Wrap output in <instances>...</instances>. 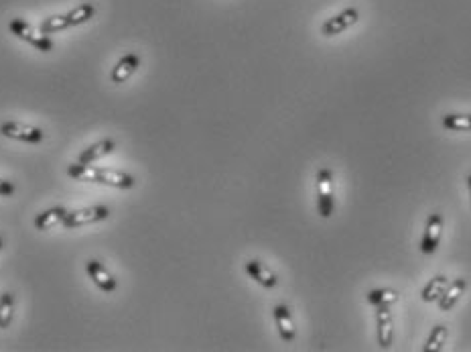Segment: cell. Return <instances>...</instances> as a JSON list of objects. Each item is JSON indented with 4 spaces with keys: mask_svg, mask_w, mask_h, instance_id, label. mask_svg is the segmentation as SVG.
<instances>
[{
    "mask_svg": "<svg viewBox=\"0 0 471 352\" xmlns=\"http://www.w3.org/2000/svg\"><path fill=\"white\" fill-rule=\"evenodd\" d=\"M317 210L321 218L333 216V173L327 167L317 171Z\"/></svg>",
    "mask_w": 471,
    "mask_h": 352,
    "instance_id": "6da1fadb",
    "label": "cell"
},
{
    "mask_svg": "<svg viewBox=\"0 0 471 352\" xmlns=\"http://www.w3.org/2000/svg\"><path fill=\"white\" fill-rule=\"evenodd\" d=\"M8 31L13 33V35H17L19 39H23L26 43H31L35 49H39V51H43V54H49L53 51V41L49 37H45L43 33H35L33 27L23 21V19H13L10 23H8Z\"/></svg>",
    "mask_w": 471,
    "mask_h": 352,
    "instance_id": "7a4b0ae2",
    "label": "cell"
},
{
    "mask_svg": "<svg viewBox=\"0 0 471 352\" xmlns=\"http://www.w3.org/2000/svg\"><path fill=\"white\" fill-rule=\"evenodd\" d=\"M358 21H360V10L356 6H347V8H343L341 13L333 15L331 19H327L321 25V35L323 37H336V35H340L343 31L354 27Z\"/></svg>",
    "mask_w": 471,
    "mask_h": 352,
    "instance_id": "3957f363",
    "label": "cell"
},
{
    "mask_svg": "<svg viewBox=\"0 0 471 352\" xmlns=\"http://www.w3.org/2000/svg\"><path fill=\"white\" fill-rule=\"evenodd\" d=\"M0 135L15 141H25V143H41L45 141V133L37 127H28L25 122L17 120H6L0 125Z\"/></svg>",
    "mask_w": 471,
    "mask_h": 352,
    "instance_id": "277c9868",
    "label": "cell"
},
{
    "mask_svg": "<svg viewBox=\"0 0 471 352\" xmlns=\"http://www.w3.org/2000/svg\"><path fill=\"white\" fill-rule=\"evenodd\" d=\"M376 334H378V344L380 349L388 351L394 342V322L390 305H378L376 307Z\"/></svg>",
    "mask_w": 471,
    "mask_h": 352,
    "instance_id": "5b68a950",
    "label": "cell"
},
{
    "mask_svg": "<svg viewBox=\"0 0 471 352\" xmlns=\"http://www.w3.org/2000/svg\"><path fill=\"white\" fill-rule=\"evenodd\" d=\"M110 216V208L106 206H92V208H83L78 212H67V216L63 220L65 228H78L85 224H94V222H102Z\"/></svg>",
    "mask_w": 471,
    "mask_h": 352,
    "instance_id": "8992f818",
    "label": "cell"
},
{
    "mask_svg": "<svg viewBox=\"0 0 471 352\" xmlns=\"http://www.w3.org/2000/svg\"><path fill=\"white\" fill-rule=\"evenodd\" d=\"M443 237V216L441 214H431L424 226V234L420 241V253L424 255H433L437 250V246L441 243Z\"/></svg>",
    "mask_w": 471,
    "mask_h": 352,
    "instance_id": "52a82bcc",
    "label": "cell"
},
{
    "mask_svg": "<svg viewBox=\"0 0 471 352\" xmlns=\"http://www.w3.org/2000/svg\"><path fill=\"white\" fill-rule=\"evenodd\" d=\"M244 269L246 273L258 283L262 287H266V289H274L276 285H279V277L274 275V273L270 271L264 263L261 261H256V259H252V261H246V265H244Z\"/></svg>",
    "mask_w": 471,
    "mask_h": 352,
    "instance_id": "ba28073f",
    "label": "cell"
},
{
    "mask_svg": "<svg viewBox=\"0 0 471 352\" xmlns=\"http://www.w3.org/2000/svg\"><path fill=\"white\" fill-rule=\"evenodd\" d=\"M272 316H274V322L279 328V334L285 342H292L295 336H297V330H295V322H292V316H290V310L285 303H279L272 307Z\"/></svg>",
    "mask_w": 471,
    "mask_h": 352,
    "instance_id": "9c48e42d",
    "label": "cell"
},
{
    "mask_svg": "<svg viewBox=\"0 0 471 352\" xmlns=\"http://www.w3.org/2000/svg\"><path fill=\"white\" fill-rule=\"evenodd\" d=\"M465 289H468V281H465L463 277H459V279H455L453 283H449L445 287V291L441 294V298L437 299L439 310H441V312L453 310V307L457 305V301L461 299V296L465 294Z\"/></svg>",
    "mask_w": 471,
    "mask_h": 352,
    "instance_id": "30bf717a",
    "label": "cell"
},
{
    "mask_svg": "<svg viewBox=\"0 0 471 352\" xmlns=\"http://www.w3.org/2000/svg\"><path fill=\"white\" fill-rule=\"evenodd\" d=\"M138 67H140V57H138V55L136 54L124 55V57L112 67L110 80H112V83H124Z\"/></svg>",
    "mask_w": 471,
    "mask_h": 352,
    "instance_id": "8fae6325",
    "label": "cell"
},
{
    "mask_svg": "<svg viewBox=\"0 0 471 352\" xmlns=\"http://www.w3.org/2000/svg\"><path fill=\"white\" fill-rule=\"evenodd\" d=\"M85 269H88V275H90V279H94V283L106 291V294H112L114 289H116V279L110 275V273L106 271V267H102V263H98V261H88L85 263Z\"/></svg>",
    "mask_w": 471,
    "mask_h": 352,
    "instance_id": "7c38bea8",
    "label": "cell"
},
{
    "mask_svg": "<svg viewBox=\"0 0 471 352\" xmlns=\"http://www.w3.org/2000/svg\"><path fill=\"white\" fill-rule=\"evenodd\" d=\"M114 147H116V143H114L112 138H102V141H98V143L90 145L88 149H83V151L79 153L78 163L92 165L94 161H98V159H102V157H106V155H110V153L114 151Z\"/></svg>",
    "mask_w": 471,
    "mask_h": 352,
    "instance_id": "4fadbf2b",
    "label": "cell"
},
{
    "mask_svg": "<svg viewBox=\"0 0 471 352\" xmlns=\"http://www.w3.org/2000/svg\"><path fill=\"white\" fill-rule=\"evenodd\" d=\"M98 184L110 186V188H118V190H131L134 186V177L122 171H114V169H102L98 171Z\"/></svg>",
    "mask_w": 471,
    "mask_h": 352,
    "instance_id": "5bb4252c",
    "label": "cell"
},
{
    "mask_svg": "<svg viewBox=\"0 0 471 352\" xmlns=\"http://www.w3.org/2000/svg\"><path fill=\"white\" fill-rule=\"evenodd\" d=\"M65 216H67V210L65 208H49V210L37 214V218H35V228L37 230H43V232L45 230H51L55 226L63 224Z\"/></svg>",
    "mask_w": 471,
    "mask_h": 352,
    "instance_id": "9a60e30c",
    "label": "cell"
},
{
    "mask_svg": "<svg viewBox=\"0 0 471 352\" xmlns=\"http://www.w3.org/2000/svg\"><path fill=\"white\" fill-rule=\"evenodd\" d=\"M449 285V279H447L445 275H435L424 287H422V291H420V299L422 301H427V303H433V301H437V299L441 298V294L445 291V287Z\"/></svg>",
    "mask_w": 471,
    "mask_h": 352,
    "instance_id": "2e32d148",
    "label": "cell"
},
{
    "mask_svg": "<svg viewBox=\"0 0 471 352\" xmlns=\"http://www.w3.org/2000/svg\"><path fill=\"white\" fill-rule=\"evenodd\" d=\"M447 336H449L447 326L437 324L433 330H431V334H429V338H427V342H424V346H422V352H441L443 351V346H445Z\"/></svg>",
    "mask_w": 471,
    "mask_h": 352,
    "instance_id": "e0dca14e",
    "label": "cell"
},
{
    "mask_svg": "<svg viewBox=\"0 0 471 352\" xmlns=\"http://www.w3.org/2000/svg\"><path fill=\"white\" fill-rule=\"evenodd\" d=\"M94 15H96V6L92 2H83V4H79L78 8L69 10L65 17H67L69 27H78V25L88 23L90 19H94Z\"/></svg>",
    "mask_w": 471,
    "mask_h": 352,
    "instance_id": "ac0fdd59",
    "label": "cell"
},
{
    "mask_svg": "<svg viewBox=\"0 0 471 352\" xmlns=\"http://www.w3.org/2000/svg\"><path fill=\"white\" fill-rule=\"evenodd\" d=\"M98 171H100V167H92V165H83V163H74L67 167L69 177H74L78 182H92V184H98Z\"/></svg>",
    "mask_w": 471,
    "mask_h": 352,
    "instance_id": "d6986e66",
    "label": "cell"
},
{
    "mask_svg": "<svg viewBox=\"0 0 471 352\" xmlns=\"http://www.w3.org/2000/svg\"><path fill=\"white\" fill-rule=\"evenodd\" d=\"M443 129L453 133H471V114H445Z\"/></svg>",
    "mask_w": 471,
    "mask_h": 352,
    "instance_id": "ffe728a7",
    "label": "cell"
},
{
    "mask_svg": "<svg viewBox=\"0 0 471 352\" xmlns=\"http://www.w3.org/2000/svg\"><path fill=\"white\" fill-rule=\"evenodd\" d=\"M15 316V296L10 291H4L0 296V330H6L13 324Z\"/></svg>",
    "mask_w": 471,
    "mask_h": 352,
    "instance_id": "44dd1931",
    "label": "cell"
},
{
    "mask_svg": "<svg viewBox=\"0 0 471 352\" xmlns=\"http://www.w3.org/2000/svg\"><path fill=\"white\" fill-rule=\"evenodd\" d=\"M398 299H400V296L394 289H370L367 291V301L376 307L378 305H392Z\"/></svg>",
    "mask_w": 471,
    "mask_h": 352,
    "instance_id": "7402d4cb",
    "label": "cell"
},
{
    "mask_svg": "<svg viewBox=\"0 0 471 352\" xmlns=\"http://www.w3.org/2000/svg\"><path fill=\"white\" fill-rule=\"evenodd\" d=\"M67 27H69L67 17H65V15H55V17H49V19L41 21V25H39V33L49 35V33H57V31H63V29H67Z\"/></svg>",
    "mask_w": 471,
    "mask_h": 352,
    "instance_id": "603a6c76",
    "label": "cell"
},
{
    "mask_svg": "<svg viewBox=\"0 0 471 352\" xmlns=\"http://www.w3.org/2000/svg\"><path fill=\"white\" fill-rule=\"evenodd\" d=\"M13 193H15V184L0 179V195H13Z\"/></svg>",
    "mask_w": 471,
    "mask_h": 352,
    "instance_id": "cb8c5ba5",
    "label": "cell"
},
{
    "mask_svg": "<svg viewBox=\"0 0 471 352\" xmlns=\"http://www.w3.org/2000/svg\"><path fill=\"white\" fill-rule=\"evenodd\" d=\"M468 186H470V195H471V175L468 177Z\"/></svg>",
    "mask_w": 471,
    "mask_h": 352,
    "instance_id": "d4e9b609",
    "label": "cell"
},
{
    "mask_svg": "<svg viewBox=\"0 0 471 352\" xmlns=\"http://www.w3.org/2000/svg\"><path fill=\"white\" fill-rule=\"evenodd\" d=\"M0 248H2V239H0Z\"/></svg>",
    "mask_w": 471,
    "mask_h": 352,
    "instance_id": "484cf974",
    "label": "cell"
}]
</instances>
